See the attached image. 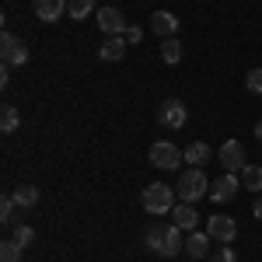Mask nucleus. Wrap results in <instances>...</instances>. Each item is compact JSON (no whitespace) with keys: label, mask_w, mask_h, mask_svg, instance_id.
Returning <instances> with one entry per match:
<instances>
[{"label":"nucleus","mask_w":262,"mask_h":262,"mask_svg":"<svg viewBox=\"0 0 262 262\" xmlns=\"http://www.w3.org/2000/svg\"><path fill=\"white\" fill-rule=\"evenodd\" d=\"M252 213H255V217H259V221H262V192H259V196H255V203H252Z\"/></svg>","instance_id":"cd10ccee"},{"label":"nucleus","mask_w":262,"mask_h":262,"mask_svg":"<svg viewBox=\"0 0 262 262\" xmlns=\"http://www.w3.org/2000/svg\"><path fill=\"white\" fill-rule=\"evenodd\" d=\"M192 262H203V259H192Z\"/></svg>","instance_id":"c756f323"},{"label":"nucleus","mask_w":262,"mask_h":262,"mask_svg":"<svg viewBox=\"0 0 262 262\" xmlns=\"http://www.w3.org/2000/svg\"><path fill=\"white\" fill-rule=\"evenodd\" d=\"M11 196H14V203H18L21 210H28V206H35V203H39V189H35V185H18Z\"/></svg>","instance_id":"6ab92c4d"},{"label":"nucleus","mask_w":262,"mask_h":262,"mask_svg":"<svg viewBox=\"0 0 262 262\" xmlns=\"http://www.w3.org/2000/svg\"><path fill=\"white\" fill-rule=\"evenodd\" d=\"M245 88H248L252 95H262V67H255V70L245 74Z\"/></svg>","instance_id":"b1692460"},{"label":"nucleus","mask_w":262,"mask_h":262,"mask_svg":"<svg viewBox=\"0 0 262 262\" xmlns=\"http://www.w3.org/2000/svg\"><path fill=\"white\" fill-rule=\"evenodd\" d=\"M161 60L171 63V67L182 60V42H179V39H164V42H161Z\"/></svg>","instance_id":"412c9836"},{"label":"nucleus","mask_w":262,"mask_h":262,"mask_svg":"<svg viewBox=\"0 0 262 262\" xmlns=\"http://www.w3.org/2000/svg\"><path fill=\"white\" fill-rule=\"evenodd\" d=\"M91 11H95V0H67V14L74 21H84Z\"/></svg>","instance_id":"aec40b11"},{"label":"nucleus","mask_w":262,"mask_h":262,"mask_svg":"<svg viewBox=\"0 0 262 262\" xmlns=\"http://www.w3.org/2000/svg\"><path fill=\"white\" fill-rule=\"evenodd\" d=\"M18 126H21V112L14 105H4L0 108V133H14Z\"/></svg>","instance_id":"a211bd4d"},{"label":"nucleus","mask_w":262,"mask_h":262,"mask_svg":"<svg viewBox=\"0 0 262 262\" xmlns=\"http://www.w3.org/2000/svg\"><path fill=\"white\" fill-rule=\"evenodd\" d=\"M175 196L179 203H196L203 196H210V179L203 175V168H189L179 175V185H175Z\"/></svg>","instance_id":"7ed1b4c3"},{"label":"nucleus","mask_w":262,"mask_h":262,"mask_svg":"<svg viewBox=\"0 0 262 262\" xmlns=\"http://www.w3.org/2000/svg\"><path fill=\"white\" fill-rule=\"evenodd\" d=\"M242 189H248V192H262V168L259 164H245L242 168Z\"/></svg>","instance_id":"f3484780"},{"label":"nucleus","mask_w":262,"mask_h":262,"mask_svg":"<svg viewBox=\"0 0 262 262\" xmlns=\"http://www.w3.org/2000/svg\"><path fill=\"white\" fill-rule=\"evenodd\" d=\"M14 206H18V203H14L11 192H4V196H0V224H11V221H14Z\"/></svg>","instance_id":"5701e85b"},{"label":"nucleus","mask_w":262,"mask_h":262,"mask_svg":"<svg viewBox=\"0 0 262 262\" xmlns=\"http://www.w3.org/2000/svg\"><path fill=\"white\" fill-rule=\"evenodd\" d=\"M126 46H129V42L122 39V35H112V39H105V42H101L98 56H101L105 63H119L122 56H126Z\"/></svg>","instance_id":"2eb2a0df"},{"label":"nucleus","mask_w":262,"mask_h":262,"mask_svg":"<svg viewBox=\"0 0 262 262\" xmlns=\"http://www.w3.org/2000/svg\"><path fill=\"white\" fill-rule=\"evenodd\" d=\"M143 242H147V248H150L154 255H164V259L179 255L182 248H185L182 227H175V224H150L147 234H143Z\"/></svg>","instance_id":"f257e3e1"},{"label":"nucleus","mask_w":262,"mask_h":262,"mask_svg":"<svg viewBox=\"0 0 262 262\" xmlns=\"http://www.w3.org/2000/svg\"><path fill=\"white\" fill-rule=\"evenodd\" d=\"M63 11H67V0H35V18L39 21H60Z\"/></svg>","instance_id":"4468645a"},{"label":"nucleus","mask_w":262,"mask_h":262,"mask_svg":"<svg viewBox=\"0 0 262 262\" xmlns=\"http://www.w3.org/2000/svg\"><path fill=\"white\" fill-rule=\"evenodd\" d=\"M210 234L206 231H189V242H185V252H189V259H206L210 255Z\"/></svg>","instance_id":"ddd939ff"},{"label":"nucleus","mask_w":262,"mask_h":262,"mask_svg":"<svg viewBox=\"0 0 262 262\" xmlns=\"http://www.w3.org/2000/svg\"><path fill=\"white\" fill-rule=\"evenodd\" d=\"M255 137H259V140H262V119L255 122Z\"/></svg>","instance_id":"c85d7f7f"},{"label":"nucleus","mask_w":262,"mask_h":262,"mask_svg":"<svg viewBox=\"0 0 262 262\" xmlns=\"http://www.w3.org/2000/svg\"><path fill=\"white\" fill-rule=\"evenodd\" d=\"M122 39H126V42H129V46H133V42H140V39H143V32H140V28H137V25H129V28L122 32Z\"/></svg>","instance_id":"bb28decb"},{"label":"nucleus","mask_w":262,"mask_h":262,"mask_svg":"<svg viewBox=\"0 0 262 262\" xmlns=\"http://www.w3.org/2000/svg\"><path fill=\"white\" fill-rule=\"evenodd\" d=\"M210 262H238V255H234V248H227V245H217V252L210 255Z\"/></svg>","instance_id":"a878e982"},{"label":"nucleus","mask_w":262,"mask_h":262,"mask_svg":"<svg viewBox=\"0 0 262 262\" xmlns=\"http://www.w3.org/2000/svg\"><path fill=\"white\" fill-rule=\"evenodd\" d=\"M21 252H25V248H21L14 238H11V242H0V262H21Z\"/></svg>","instance_id":"4be33fe9"},{"label":"nucleus","mask_w":262,"mask_h":262,"mask_svg":"<svg viewBox=\"0 0 262 262\" xmlns=\"http://www.w3.org/2000/svg\"><path fill=\"white\" fill-rule=\"evenodd\" d=\"M213 158V150H210V143H203V140H196V143H189L185 147V161L192 164V168H203V164Z\"/></svg>","instance_id":"dca6fc26"},{"label":"nucleus","mask_w":262,"mask_h":262,"mask_svg":"<svg viewBox=\"0 0 262 262\" xmlns=\"http://www.w3.org/2000/svg\"><path fill=\"white\" fill-rule=\"evenodd\" d=\"M175 189L171 185H164V182H150L147 189H143V196H140V203H143V210L150 213V217H164V213H171L175 210Z\"/></svg>","instance_id":"f03ea898"},{"label":"nucleus","mask_w":262,"mask_h":262,"mask_svg":"<svg viewBox=\"0 0 262 262\" xmlns=\"http://www.w3.org/2000/svg\"><path fill=\"white\" fill-rule=\"evenodd\" d=\"M217 161L224 164V171L242 175V168H245V143L242 140H224L221 150H217Z\"/></svg>","instance_id":"0eeeda50"},{"label":"nucleus","mask_w":262,"mask_h":262,"mask_svg":"<svg viewBox=\"0 0 262 262\" xmlns=\"http://www.w3.org/2000/svg\"><path fill=\"white\" fill-rule=\"evenodd\" d=\"M185 119H189V108H185L179 98H164L161 105H158V122H161L164 129H182Z\"/></svg>","instance_id":"423d86ee"},{"label":"nucleus","mask_w":262,"mask_h":262,"mask_svg":"<svg viewBox=\"0 0 262 262\" xmlns=\"http://www.w3.org/2000/svg\"><path fill=\"white\" fill-rule=\"evenodd\" d=\"M150 32H154L158 39H175L179 18H175L171 11H154V14H150Z\"/></svg>","instance_id":"9b49d317"},{"label":"nucleus","mask_w":262,"mask_h":262,"mask_svg":"<svg viewBox=\"0 0 262 262\" xmlns=\"http://www.w3.org/2000/svg\"><path fill=\"white\" fill-rule=\"evenodd\" d=\"M196 221H200V213L192 210V203H175V210H171V224H175V227L196 231Z\"/></svg>","instance_id":"f8f14e48"},{"label":"nucleus","mask_w":262,"mask_h":262,"mask_svg":"<svg viewBox=\"0 0 262 262\" xmlns=\"http://www.w3.org/2000/svg\"><path fill=\"white\" fill-rule=\"evenodd\" d=\"M238 189H242V175L224 171L221 179L210 185V200H213V203H231L234 196H238Z\"/></svg>","instance_id":"1a4fd4ad"},{"label":"nucleus","mask_w":262,"mask_h":262,"mask_svg":"<svg viewBox=\"0 0 262 262\" xmlns=\"http://www.w3.org/2000/svg\"><path fill=\"white\" fill-rule=\"evenodd\" d=\"M0 60H4V67H25V63H28V46H25L18 35L4 32V35H0Z\"/></svg>","instance_id":"39448f33"},{"label":"nucleus","mask_w":262,"mask_h":262,"mask_svg":"<svg viewBox=\"0 0 262 262\" xmlns=\"http://www.w3.org/2000/svg\"><path fill=\"white\" fill-rule=\"evenodd\" d=\"M206 234L217 245H227V242L238 238V224H234V217H227V213H213L210 224H206Z\"/></svg>","instance_id":"6e6552de"},{"label":"nucleus","mask_w":262,"mask_h":262,"mask_svg":"<svg viewBox=\"0 0 262 262\" xmlns=\"http://www.w3.org/2000/svg\"><path fill=\"white\" fill-rule=\"evenodd\" d=\"M147 158H150L154 168H161V171H175V168L185 161V150H179L171 140H158L154 147H150V154H147Z\"/></svg>","instance_id":"20e7f679"},{"label":"nucleus","mask_w":262,"mask_h":262,"mask_svg":"<svg viewBox=\"0 0 262 262\" xmlns=\"http://www.w3.org/2000/svg\"><path fill=\"white\" fill-rule=\"evenodd\" d=\"M95 18H98V28L108 35V39H112V35H122V32L129 28L119 7H98V14H95Z\"/></svg>","instance_id":"9d476101"},{"label":"nucleus","mask_w":262,"mask_h":262,"mask_svg":"<svg viewBox=\"0 0 262 262\" xmlns=\"http://www.w3.org/2000/svg\"><path fill=\"white\" fill-rule=\"evenodd\" d=\"M14 242H18L21 248H28V245L35 242V231H32L28 224H21V227H14Z\"/></svg>","instance_id":"393cba45"}]
</instances>
